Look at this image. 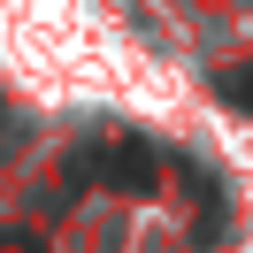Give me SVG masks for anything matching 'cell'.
I'll list each match as a JSON object with an SVG mask.
<instances>
[{
  "label": "cell",
  "mask_w": 253,
  "mask_h": 253,
  "mask_svg": "<svg viewBox=\"0 0 253 253\" xmlns=\"http://www.w3.org/2000/svg\"><path fill=\"white\" fill-rule=\"evenodd\" d=\"M215 92L230 100V108H246V115H253V62H246V69H222V77H215Z\"/></svg>",
  "instance_id": "2"
},
{
  "label": "cell",
  "mask_w": 253,
  "mask_h": 253,
  "mask_svg": "<svg viewBox=\"0 0 253 253\" xmlns=\"http://www.w3.org/2000/svg\"><path fill=\"white\" fill-rule=\"evenodd\" d=\"M100 176H108V184H123V192H146V184H154V154H146V146H115Z\"/></svg>",
  "instance_id": "1"
}]
</instances>
